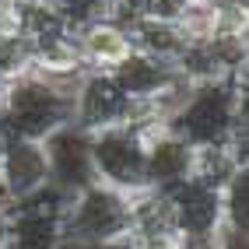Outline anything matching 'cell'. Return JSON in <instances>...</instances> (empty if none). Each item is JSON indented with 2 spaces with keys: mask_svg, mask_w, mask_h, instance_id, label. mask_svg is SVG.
<instances>
[{
  "mask_svg": "<svg viewBox=\"0 0 249 249\" xmlns=\"http://www.w3.org/2000/svg\"><path fill=\"white\" fill-rule=\"evenodd\" d=\"M74 88L63 81H49L42 74H21L7 85V106L0 116V126L7 137L39 141L46 144L56 130L71 126L74 120Z\"/></svg>",
  "mask_w": 249,
  "mask_h": 249,
  "instance_id": "1",
  "label": "cell"
},
{
  "mask_svg": "<svg viewBox=\"0 0 249 249\" xmlns=\"http://www.w3.org/2000/svg\"><path fill=\"white\" fill-rule=\"evenodd\" d=\"M130 239V196L88 182L63 204V249H98Z\"/></svg>",
  "mask_w": 249,
  "mask_h": 249,
  "instance_id": "2",
  "label": "cell"
},
{
  "mask_svg": "<svg viewBox=\"0 0 249 249\" xmlns=\"http://www.w3.org/2000/svg\"><path fill=\"white\" fill-rule=\"evenodd\" d=\"M88 161H91V179L109 186V190H120L126 196L147 190L144 137H141V130L134 123L88 134Z\"/></svg>",
  "mask_w": 249,
  "mask_h": 249,
  "instance_id": "3",
  "label": "cell"
},
{
  "mask_svg": "<svg viewBox=\"0 0 249 249\" xmlns=\"http://www.w3.org/2000/svg\"><path fill=\"white\" fill-rule=\"evenodd\" d=\"M144 137V179L147 190H172L193 176V144L169 123H134Z\"/></svg>",
  "mask_w": 249,
  "mask_h": 249,
  "instance_id": "4",
  "label": "cell"
},
{
  "mask_svg": "<svg viewBox=\"0 0 249 249\" xmlns=\"http://www.w3.org/2000/svg\"><path fill=\"white\" fill-rule=\"evenodd\" d=\"M134 120V102L116 88L109 74L88 71L74 88V126L85 134H98L109 126H123Z\"/></svg>",
  "mask_w": 249,
  "mask_h": 249,
  "instance_id": "5",
  "label": "cell"
},
{
  "mask_svg": "<svg viewBox=\"0 0 249 249\" xmlns=\"http://www.w3.org/2000/svg\"><path fill=\"white\" fill-rule=\"evenodd\" d=\"M49 186H53V172H49L46 144L11 137L4 158H0V193H4V200L11 207H18Z\"/></svg>",
  "mask_w": 249,
  "mask_h": 249,
  "instance_id": "6",
  "label": "cell"
},
{
  "mask_svg": "<svg viewBox=\"0 0 249 249\" xmlns=\"http://www.w3.org/2000/svg\"><path fill=\"white\" fill-rule=\"evenodd\" d=\"M74 46L81 56V67L95 74H109L112 67L130 56V36L116 18H88L74 25Z\"/></svg>",
  "mask_w": 249,
  "mask_h": 249,
  "instance_id": "7",
  "label": "cell"
},
{
  "mask_svg": "<svg viewBox=\"0 0 249 249\" xmlns=\"http://www.w3.org/2000/svg\"><path fill=\"white\" fill-rule=\"evenodd\" d=\"M109 77L116 81V88H120L134 106H151L161 95H169L179 81H186L172 63L151 60L144 53H134V49H130V56L120 63V67L109 71Z\"/></svg>",
  "mask_w": 249,
  "mask_h": 249,
  "instance_id": "8",
  "label": "cell"
},
{
  "mask_svg": "<svg viewBox=\"0 0 249 249\" xmlns=\"http://www.w3.org/2000/svg\"><path fill=\"white\" fill-rule=\"evenodd\" d=\"M126 36H130V49L134 53H144L151 60H161V63H172L182 56L186 49V39L176 21H161V18H144V14H134L126 25Z\"/></svg>",
  "mask_w": 249,
  "mask_h": 249,
  "instance_id": "9",
  "label": "cell"
},
{
  "mask_svg": "<svg viewBox=\"0 0 249 249\" xmlns=\"http://www.w3.org/2000/svg\"><path fill=\"white\" fill-rule=\"evenodd\" d=\"M0 249H11V221L4 211H0Z\"/></svg>",
  "mask_w": 249,
  "mask_h": 249,
  "instance_id": "10",
  "label": "cell"
},
{
  "mask_svg": "<svg viewBox=\"0 0 249 249\" xmlns=\"http://www.w3.org/2000/svg\"><path fill=\"white\" fill-rule=\"evenodd\" d=\"M182 7H211V4H221V0H179Z\"/></svg>",
  "mask_w": 249,
  "mask_h": 249,
  "instance_id": "11",
  "label": "cell"
},
{
  "mask_svg": "<svg viewBox=\"0 0 249 249\" xmlns=\"http://www.w3.org/2000/svg\"><path fill=\"white\" fill-rule=\"evenodd\" d=\"M7 85H11V81L0 77V116H4V106H7Z\"/></svg>",
  "mask_w": 249,
  "mask_h": 249,
  "instance_id": "12",
  "label": "cell"
},
{
  "mask_svg": "<svg viewBox=\"0 0 249 249\" xmlns=\"http://www.w3.org/2000/svg\"><path fill=\"white\" fill-rule=\"evenodd\" d=\"M7 141H11V137H7V130L0 126V158H4V151H7Z\"/></svg>",
  "mask_w": 249,
  "mask_h": 249,
  "instance_id": "13",
  "label": "cell"
}]
</instances>
